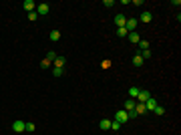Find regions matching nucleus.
<instances>
[{
	"label": "nucleus",
	"instance_id": "a211bd4d",
	"mask_svg": "<svg viewBox=\"0 0 181 135\" xmlns=\"http://www.w3.org/2000/svg\"><path fill=\"white\" fill-rule=\"evenodd\" d=\"M133 65H135V67H143V58H141V54H135V57H133Z\"/></svg>",
	"mask_w": 181,
	"mask_h": 135
},
{
	"label": "nucleus",
	"instance_id": "5701e85b",
	"mask_svg": "<svg viewBox=\"0 0 181 135\" xmlns=\"http://www.w3.org/2000/svg\"><path fill=\"white\" fill-rule=\"evenodd\" d=\"M63 73H64V69H57V67H53V75H54V77H63Z\"/></svg>",
	"mask_w": 181,
	"mask_h": 135
},
{
	"label": "nucleus",
	"instance_id": "6e6552de",
	"mask_svg": "<svg viewBox=\"0 0 181 135\" xmlns=\"http://www.w3.org/2000/svg\"><path fill=\"white\" fill-rule=\"evenodd\" d=\"M135 105H137V101L135 99H127V101H125V107H123V111H133V109H135Z\"/></svg>",
	"mask_w": 181,
	"mask_h": 135
},
{
	"label": "nucleus",
	"instance_id": "dca6fc26",
	"mask_svg": "<svg viewBox=\"0 0 181 135\" xmlns=\"http://www.w3.org/2000/svg\"><path fill=\"white\" fill-rule=\"evenodd\" d=\"M49 39L53 40V43H57V40H60V32H58V30H53V32L49 35Z\"/></svg>",
	"mask_w": 181,
	"mask_h": 135
},
{
	"label": "nucleus",
	"instance_id": "7ed1b4c3",
	"mask_svg": "<svg viewBox=\"0 0 181 135\" xmlns=\"http://www.w3.org/2000/svg\"><path fill=\"white\" fill-rule=\"evenodd\" d=\"M38 14V18H40V16H46L49 14V4L46 2H42V4H36V10H34Z\"/></svg>",
	"mask_w": 181,
	"mask_h": 135
},
{
	"label": "nucleus",
	"instance_id": "20e7f679",
	"mask_svg": "<svg viewBox=\"0 0 181 135\" xmlns=\"http://www.w3.org/2000/svg\"><path fill=\"white\" fill-rule=\"evenodd\" d=\"M137 24H139V20H137V18H127V22H125V28H127V32H135Z\"/></svg>",
	"mask_w": 181,
	"mask_h": 135
},
{
	"label": "nucleus",
	"instance_id": "9d476101",
	"mask_svg": "<svg viewBox=\"0 0 181 135\" xmlns=\"http://www.w3.org/2000/svg\"><path fill=\"white\" fill-rule=\"evenodd\" d=\"M99 129L109 131V129H111V119H101V121H99Z\"/></svg>",
	"mask_w": 181,
	"mask_h": 135
},
{
	"label": "nucleus",
	"instance_id": "412c9836",
	"mask_svg": "<svg viewBox=\"0 0 181 135\" xmlns=\"http://www.w3.org/2000/svg\"><path fill=\"white\" fill-rule=\"evenodd\" d=\"M127 35H129V32H127V28H125V26H123V28H117V36H121V39H125Z\"/></svg>",
	"mask_w": 181,
	"mask_h": 135
},
{
	"label": "nucleus",
	"instance_id": "4be33fe9",
	"mask_svg": "<svg viewBox=\"0 0 181 135\" xmlns=\"http://www.w3.org/2000/svg\"><path fill=\"white\" fill-rule=\"evenodd\" d=\"M137 44H139V49H141V50H149V43H147V40H139Z\"/></svg>",
	"mask_w": 181,
	"mask_h": 135
},
{
	"label": "nucleus",
	"instance_id": "1a4fd4ad",
	"mask_svg": "<svg viewBox=\"0 0 181 135\" xmlns=\"http://www.w3.org/2000/svg\"><path fill=\"white\" fill-rule=\"evenodd\" d=\"M22 6H24V10H26V12H34V10H36V4H34L32 0H24Z\"/></svg>",
	"mask_w": 181,
	"mask_h": 135
},
{
	"label": "nucleus",
	"instance_id": "b1692460",
	"mask_svg": "<svg viewBox=\"0 0 181 135\" xmlns=\"http://www.w3.org/2000/svg\"><path fill=\"white\" fill-rule=\"evenodd\" d=\"M28 20H30V22H36V20H38V14H36V12H28Z\"/></svg>",
	"mask_w": 181,
	"mask_h": 135
},
{
	"label": "nucleus",
	"instance_id": "aec40b11",
	"mask_svg": "<svg viewBox=\"0 0 181 135\" xmlns=\"http://www.w3.org/2000/svg\"><path fill=\"white\" fill-rule=\"evenodd\" d=\"M141 58H143V61H147V58H151V57H153V54H151V50H141Z\"/></svg>",
	"mask_w": 181,
	"mask_h": 135
},
{
	"label": "nucleus",
	"instance_id": "393cba45",
	"mask_svg": "<svg viewBox=\"0 0 181 135\" xmlns=\"http://www.w3.org/2000/svg\"><path fill=\"white\" fill-rule=\"evenodd\" d=\"M111 129H113V131H119V129H121V123H117V121H111Z\"/></svg>",
	"mask_w": 181,
	"mask_h": 135
},
{
	"label": "nucleus",
	"instance_id": "6ab92c4d",
	"mask_svg": "<svg viewBox=\"0 0 181 135\" xmlns=\"http://www.w3.org/2000/svg\"><path fill=\"white\" fill-rule=\"evenodd\" d=\"M153 113H155V115H159V117H163V115H165V109H163L161 105H157V107L153 109Z\"/></svg>",
	"mask_w": 181,
	"mask_h": 135
},
{
	"label": "nucleus",
	"instance_id": "423d86ee",
	"mask_svg": "<svg viewBox=\"0 0 181 135\" xmlns=\"http://www.w3.org/2000/svg\"><path fill=\"white\" fill-rule=\"evenodd\" d=\"M125 22H127V16H125V14H117V16H115V26H117V28H123Z\"/></svg>",
	"mask_w": 181,
	"mask_h": 135
},
{
	"label": "nucleus",
	"instance_id": "39448f33",
	"mask_svg": "<svg viewBox=\"0 0 181 135\" xmlns=\"http://www.w3.org/2000/svg\"><path fill=\"white\" fill-rule=\"evenodd\" d=\"M151 97V93L149 91H139V95H137V103H147V99Z\"/></svg>",
	"mask_w": 181,
	"mask_h": 135
},
{
	"label": "nucleus",
	"instance_id": "f257e3e1",
	"mask_svg": "<svg viewBox=\"0 0 181 135\" xmlns=\"http://www.w3.org/2000/svg\"><path fill=\"white\" fill-rule=\"evenodd\" d=\"M12 131L14 133H24L26 131V123H24L22 119H16L14 123H12Z\"/></svg>",
	"mask_w": 181,
	"mask_h": 135
},
{
	"label": "nucleus",
	"instance_id": "a878e982",
	"mask_svg": "<svg viewBox=\"0 0 181 135\" xmlns=\"http://www.w3.org/2000/svg\"><path fill=\"white\" fill-rule=\"evenodd\" d=\"M26 131H28V133L36 131V125H34V123H26Z\"/></svg>",
	"mask_w": 181,
	"mask_h": 135
},
{
	"label": "nucleus",
	"instance_id": "f03ea898",
	"mask_svg": "<svg viewBox=\"0 0 181 135\" xmlns=\"http://www.w3.org/2000/svg\"><path fill=\"white\" fill-rule=\"evenodd\" d=\"M115 121H117V123H121V125H123V123H127V121H129V113L121 109V111L115 113Z\"/></svg>",
	"mask_w": 181,
	"mask_h": 135
},
{
	"label": "nucleus",
	"instance_id": "9b49d317",
	"mask_svg": "<svg viewBox=\"0 0 181 135\" xmlns=\"http://www.w3.org/2000/svg\"><path fill=\"white\" fill-rule=\"evenodd\" d=\"M151 20H153V14H151V12H147V10H145L143 14L139 16V22H145V24H147V22H151Z\"/></svg>",
	"mask_w": 181,
	"mask_h": 135
},
{
	"label": "nucleus",
	"instance_id": "4468645a",
	"mask_svg": "<svg viewBox=\"0 0 181 135\" xmlns=\"http://www.w3.org/2000/svg\"><path fill=\"white\" fill-rule=\"evenodd\" d=\"M57 69H64V57H57L54 58V63H53Z\"/></svg>",
	"mask_w": 181,
	"mask_h": 135
},
{
	"label": "nucleus",
	"instance_id": "ddd939ff",
	"mask_svg": "<svg viewBox=\"0 0 181 135\" xmlns=\"http://www.w3.org/2000/svg\"><path fill=\"white\" fill-rule=\"evenodd\" d=\"M133 111H135L137 115H143V113H147V109H145V103H137Z\"/></svg>",
	"mask_w": 181,
	"mask_h": 135
},
{
	"label": "nucleus",
	"instance_id": "2eb2a0df",
	"mask_svg": "<svg viewBox=\"0 0 181 135\" xmlns=\"http://www.w3.org/2000/svg\"><path fill=\"white\" fill-rule=\"evenodd\" d=\"M139 87H131V89H129V99H137V95H139Z\"/></svg>",
	"mask_w": 181,
	"mask_h": 135
},
{
	"label": "nucleus",
	"instance_id": "bb28decb",
	"mask_svg": "<svg viewBox=\"0 0 181 135\" xmlns=\"http://www.w3.org/2000/svg\"><path fill=\"white\" fill-rule=\"evenodd\" d=\"M103 4H105L107 8H111V6H115V0H105V2H103Z\"/></svg>",
	"mask_w": 181,
	"mask_h": 135
},
{
	"label": "nucleus",
	"instance_id": "cd10ccee",
	"mask_svg": "<svg viewBox=\"0 0 181 135\" xmlns=\"http://www.w3.org/2000/svg\"><path fill=\"white\" fill-rule=\"evenodd\" d=\"M40 67H42V69H49V67H50V63H49V61H46V58H44V61L40 63Z\"/></svg>",
	"mask_w": 181,
	"mask_h": 135
},
{
	"label": "nucleus",
	"instance_id": "f3484780",
	"mask_svg": "<svg viewBox=\"0 0 181 135\" xmlns=\"http://www.w3.org/2000/svg\"><path fill=\"white\" fill-rule=\"evenodd\" d=\"M57 57H58V54L54 53V50H49V54H46V61H49L50 65H53V63H54V58H57Z\"/></svg>",
	"mask_w": 181,
	"mask_h": 135
},
{
	"label": "nucleus",
	"instance_id": "f8f14e48",
	"mask_svg": "<svg viewBox=\"0 0 181 135\" xmlns=\"http://www.w3.org/2000/svg\"><path fill=\"white\" fill-rule=\"evenodd\" d=\"M127 39L131 40V43H135V44H137V43L141 40V36H139V32L135 30V32H129V35H127Z\"/></svg>",
	"mask_w": 181,
	"mask_h": 135
},
{
	"label": "nucleus",
	"instance_id": "0eeeda50",
	"mask_svg": "<svg viewBox=\"0 0 181 135\" xmlns=\"http://www.w3.org/2000/svg\"><path fill=\"white\" fill-rule=\"evenodd\" d=\"M157 105H159V101L155 99V97H149V99H147V103H145V109H147V111H153V109L157 107Z\"/></svg>",
	"mask_w": 181,
	"mask_h": 135
}]
</instances>
